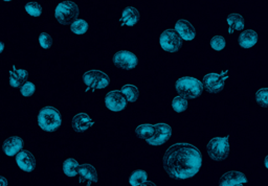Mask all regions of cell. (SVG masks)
I'll return each mask as SVG.
<instances>
[{"mask_svg": "<svg viewBox=\"0 0 268 186\" xmlns=\"http://www.w3.org/2000/svg\"><path fill=\"white\" fill-rule=\"evenodd\" d=\"M0 44H2V50H0V51H2V52H3V51L5 50V43H4L3 41H2V42H0Z\"/></svg>", "mask_w": 268, "mask_h": 186, "instance_id": "836d02e7", "label": "cell"}, {"mask_svg": "<svg viewBox=\"0 0 268 186\" xmlns=\"http://www.w3.org/2000/svg\"><path fill=\"white\" fill-rule=\"evenodd\" d=\"M148 174L142 171L137 170L129 178V184L132 186H138V185H148Z\"/></svg>", "mask_w": 268, "mask_h": 186, "instance_id": "d4e9b609", "label": "cell"}, {"mask_svg": "<svg viewBox=\"0 0 268 186\" xmlns=\"http://www.w3.org/2000/svg\"><path fill=\"white\" fill-rule=\"evenodd\" d=\"M24 11L29 16H32L34 18H37V17H40L42 14V7L38 3L31 2L24 6Z\"/></svg>", "mask_w": 268, "mask_h": 186, "instance_id": "4316f807", "label": "cell"}, {"mask_svg": "<svg viewBox=\"0 0 268 186\" xmlns=\"http://www.w3.org/2000/svg\"><path fill=\"white\" fill-rule=\"evenodd\" d=\"M264 165H265V167H266V169L268 170V155L265 157V159H264Z\"/></svg>", "mask_w": 268, "mask_h": 186, "instance_id": "d6a6232c", "label": "cell"}, {"mask_svg": "<svg viewBox=\"0 0 268 186\" xmlns=\"http://www.w3.org/2000/svg\"><path fill=\"white\" fill-rule=\"evenodd\" d=\"M121 91L123 92V95L126 97V99L128 100V102L130 103H134L137 101L138 99V88L137 86L133 85V84H125L122 88Z\"/></svg>", "mask_w": 268, "mask_h": 186, "instance_id": "cb8c5ba5", "label": "cell"}, {"mask_svg": "<svg viewBox=\"0 0 268 186\" xmlns=\"http://www.w3.org/2000/svg\"><path fill=\"white\" fill-rule=\"evenodd\" d=\"M174 28L177 32V34L181 36V38L184 41H192L195 39L196 37V30L193 26V24L185 19H181L175 22Z\"/></svg>", "mask_w": 268, "mask_h": 186, "instance_id": "4fadbf2b", "label": "cell"}, {"mask_svg": "<svg viewBox=\"0 0 268 186\" xmlns=\"http://www.w3.org/2000/svg\"><path fill=\"white\" fill-rule=\"evenodd\" d=\"M0 184H2L3 186H6V185L9 184V182L4 177H2V178H0Z\"/></svg>", "mask_w": 268, "mask_h": 186, "instance_id": "1f68e13d", "label": "cell"}, {"mask_svg": "<svg viewBox=\"0 0 268 186\" xmlns=\"http://www.w3.org/2000/svg\"><path fill=\"white\" fill-rule=\"evenodd\" d=\"M80 10L76 3L69 2H62L59 5H57L55 9V17L59 23L62 25L71 24L74 21L78 19Z\"/></svg>", "mask_w": 268, "mask_h": 186, "instance_id": "5b68a950", "label": "cell"}, {"mask_svg": "<svg viewBox=\"0 0 268 186\" xmlns=\"http://www.w3.org/2000/svg\"><path fill=\"white\" fill-rule=\"evenodd\" d=\"M70 29L75 35L82 36V35L87 33V30H88V23H87L86 20L81 19V18H80V19H77L76 21H74L73 23L70 24Z\"/></svg>", "mask_w": 268, "mask_h": 186, "instance_id": "484cf974", "label": "cell"}, {"mask_svg": "<svg viewBox=\"0 0 268 186\" xmlns=\"http://www.w3.org/2000/svg\"><path fill=\"white\" fill-rule=\"evenodd\" d=\"M238 42L239 45L244 49L252 48L258 42V34L254 29H246L240 34Z\"/></svg>", "mask_w": 268, "mask_h": 186, "instance_id": "ac0fdd59", "label": "cell"}, {"mask_svg": "<svg viewBox=\"0 0 268 186\" xmlns=\"http://www.w3.org/2000/svg\"><path fill=\"white\" fill-rule=\"evenodd\" d=\"M135 132L137 136L145 140L152 146L162 145L167 142L172 135V128L169 123H141L136 127Z\"/></svg>", "mask_w": 268, "mask_h": 186, "instance_id": "7a4b0ae2", "label": "cell"}, {"mask_svg": "<svg viewBox=\"0 0 268 186\" xmlns=\"http://www.w3.org/2000/svg\"><path fill=\"white\" fill-rule=\"evenodd\" d=\"M39 45L43 48V49H48L51 47L52 45V38L47 34V33H42L39 36V39H38Z\"/></svg>", "mask_w": 268, "mask_h": 186, "instance_id": "4dcf8cb0", "label": "cell"}, {"mask_svg": "<svg viewBox=\"0 0 268 186\" xmlns=\"http://www.w3.org/2000/svg\"><path fill=\"white\" fill-rule=\"evenodd\" d=\"M128 100L121 90H112L105 97V105L112 112H121L127 107Z\"/></svg>", "mask_w": 268, "mask_h": 186, "instance_id": "30bf717a", "label": "cell"}, {"mask_svg": "<svg viewBox=\"0 0 268 186\" xmlns=\"http://www.w3.org/2000/svg\"><path fill=\"white\" fill-rule=\"evenodd\" d=\"M79 175L88 182V184H91L92 182H97L98 180V172L97 169L93 164H81L80 170H79Z\"/></svg>", "mask_w": 268, "mask_h": 186, "instance_id": "7402d4cb", "label": "cell"}, {"mask_svg": "<svg viewBox=\"0 0 268 186\" xmlns=\"http://www.w3.org/2000/svg\"><path fill=\"white\" fill-rule=\"evenodd\" d=\"M22 146H23V139L21 137L11 136L4 141L3 150L7 156L13 157L21 151Z\"/></svg>", "mask_w": 268, "mask_h": 186, "instance_id": "9a60e30c", "label": "cell"}, {"mask_svg": "<svg viewBox=\"0 0 268 186\" xmlns=\"http://www.w3.org/2000/svg\"><path fill=\"white\" fill-rule=\"evenodd\" d=\"M5 3H9V2H12V0H4Z\"/></svg>", "mask_w": 268, "mask_h": 186, "instance_id": "e575fe53", "label": "cell"}, {"mask_svg": "<svg viewBox=\"0 0 268 186\" xmlns=\"http://www.w3.org/2000/svg\"><path fill=\"white\" fill-rule=\"evenodd\" d=\"M226 22L228 24V33L229 34H233V33L238 32V30H242L245 26L243 17L237 13L229 14L226 18Z\"/></svg>", "mask_w": 268, "mask_h": 186, "instance_id": "ffe728a7", "label": "cell"}, {"mask_svg": "<svg viewBox=\"0 0 268 186\" xmlns=\"http://www.w3.org/2000/svg\"><path fill=\"white\" fill-rule=\"evenodd\" d=\"M256 101L261 106H268V88H261L256 93Z\"/></svg>", "mask_w": 268, "mask_h": 186, "instance_id": "f546056e", "label": "cell"}, {"mask_svg": "<svg viewBox=\"0 0 268 186\" xmlns=\"http://www.w3.org/2000/svg\"><path fill=\"white\" fill-rule=\"evenodd\" d=\"M93 118L85 112L77 113L71 120V126L77 132H86L94 126Z\"/></svg>", "mask_w": 268, "mask_h": 186, "instance_id": "2e32d148", "label": "cell"}, {"mask_svg": "<svg viewBox=\"0 0 268 186\" xmlns=\"http://www.w3.org/2000/svg\"><path fill=\"white\" fill-rule=\"evenodd\" d=\"M203 87V83L194 77H184L175 82L176 91L190 100L201 96Z\"/></svg>", "mask_w": 268, "mask_h": 186, "instance_id": "277c9868", "label": "cell"}, {"mask_svg": "<svg viewBox=\"0 0 268 186\" xmlns=\"http://www.w3.org/2000/svg\"><path fill=\"white\" fill-rule=\"evenodd\" d=\"M16 164L23 172H33L36 167L35 156L29 151H20L16 156Z\"/></svg>", "mask_w": 268, "mask_h": 186, "instance_id": "5bb4252c", "label": "cell"}, {"mask_svg": "<svg viewBox=\"0 0 268 186\" xmlns=\"http://www.w3.org/2000/svg\"><path fill=\"white\" fill-rule=\"evenodd\" d=\"M211 47L214 49V50H216V51H221L225 48L226 46V41L224 39V37L222 36H214L213 38L211 39Z\"/></svg>", "mask_w": 268, "mask_h": 186, "instance_id": "83f0119b", "label": "cell"}, {"mask_svg": "<svg viewBox=\"0 0 268 186\" xmlns=\"http://www.w3.org/2000/svg\"><path fill=\"white\" fill-rule=\"evenodd\" d=\"M36 91V86L33 82L31 81H26L22 84V86L20 87V95L22 97H31L34 95V92Z\"/></svg>", "mask_w": 268, "mask_h": 186, "instance_id": "f1b7e54d", "label": "cell"}, {"mask_svg": "<svg viewBox=\"0 0 268 186\" xmlns=\"http://www.w3.org/2000/svg\"><path fill=\"white\" fill-rule=\"evenodd\" d=\"M38 126L46 132H53L61 126L62 117L59 111L51 106L44 107L40 110L37 117Z\"/></svg>", "mask_w": 268, "mask_h": 186, "instance_id": "3957f363", "label": "cell"}, {"mask_svg": "<svg viewBox=\"0 0 268 186\" xmlns=\"http://www.w3.org/2000/svg\"><path fill=\"white\" fill-rule=\"evenodd\" d=\"M229 140L228 137H213L206 145L209 156L215 161L223 160L229 153Z\"/></svg>", "mask_w": 268, "mask_h": 186, "instance_id": "8992f818", "label": "cell"}, {"mask_svg": "<svg viewBox=\"0 0 268 186\" xmlns=\"http://www.w3.org/2000/svg\"><path fill=\"white\" fill-rule=\"evenodd\" d=\"M189 101L188 98H186L183 95H178L173 98L172 100V109L175 111L176 113H183L188 109Z\"/></svg>", "mask_w": 268, "mask_h": 186, "instance_id": "603a6c76", "label": "cell"}, {"mask_svg": "<svg viewBox=\"0 0 268 186\" xmlns=\"http://www.w3.org/2000/svg\"><path fill=\"white\" fill-rule=\"evenodd\" d=\"M183 44V39L175 29H166L159 37V45L164 51L176 52L180 50Z\"/></svg>", "mask_w": 268, "mask_h": 186, "instance_id": "ba28073f", "label": "cell"}, {"mask_svg": "<svg viewBox=\"0 0 268 186\" xmlns=\"http://www.w3.org/2000/svg\"><path fill=\"white\" fill-rule=\"evenodd\" d=\"M80 166H81V164L77 159L67 158L66 160H64V162L62 164V170H63V173L67 177L74 178V177L78 176Z\"/></svg>", "mask_w": 268, "mask_h": 186, "instance_id": "44dd1931", "label": "cell"}, {"mask_svg": "<svg viewBox=\"0 0 268 186\" xmlns=\"http://www.w3.org/2000/svg\"><path fill=\"white\" fill-rule=\"evenodd\" d=\"M28 78V72L26 69L22 67L12 66L10 70V85L13 88H18L22 86L24 82H26Z\"/></svg>", "mask_w": 268, "mask_h": 186, "instance_id": "e0dca14e", "label": "cell"}, {"mask_svg": "<svg viewBox=\"0 0 268 186\" xmlns=\"http://www.w3.org/2000/svg\"><path fill=\"white\" fill-rule=\"evenodd\" d=\"M83 82L89 89H105L109 86L110 78L108 74L101 70L92 69L83 74Z\"/></svg>", "mask_w": 268, "mask_h": 186, "instance_id": "52a82bcc", "label": "cell"}, {"mask_svg": "<svg viewBox=\"0 0 268 186\" xmlns=\"http://www.w3.org/2000/svg\"><path fill=\"white\" fill-rule=\"evenodd\" d=\"M113 64L121 69H133L137 66L138 59L136 54L129 50H120L113 55Z\"/></svg>", "mask_w": 268, "mask_h": 186, "instance_id": "8fae6325", "label": "cell"}, {"mask_svg": "<svg viewBox=\"0 0 268 186\" xmlns=\"http://www.w3.org/2000/svg\"><path fill=\"white\" fill-rule=\"evenodd\" d=\"M247 183L245 175L239 171H229L222 175L219 185L221 186H242Z\"/></svg>", "mask_w": 268, "mask_h": 186, "instance_id": "7c38bea8", "label": "cell"}, {"mask_svg": "<svg viewBox=\"0 0 268 186\" xmlns=\"http://www.w3.org/2000/svg\"><path fill=\"white\" fill-rule=\"evenodd\" d=\"M228 79V70L222 72H211L203 77L202 83L204 88L211 93L220 92L225 84V81Z\"/></svg>", "mask_w": 268, "mask_h": 186, "instance_id": "9c48e42d", "label": "cell"}, {"mask_svg": "<svg viewBox=\"0 0 268 186\" xmlns=\"http://www.w3.org/2000/svg\"><path fill=\"white\" fill-rule=\"evenodd\" d=\"M202 162L198 147L189 142H176L167 148L163 165L171 178L186 180L198 174Z\"/></svg>", "mask_w": 268, "mask_h": 186, "instance_id": "6da1fadb", "label": "cell"}, {"mask_svg": "<svg viewBox=\"0 0 268 186\" xmlns=\"http://www.w3.org/2000/svg\"><path fill=\"white\" fill-rule=\"evenodd\" d=\"M139 19L138 11L134 7H127L125 9L121 15L122 24L128 27L134 26Z\"/></svg>", "mask_w": 268, "mask_h": 186, "instance_id": "d6986e66", "label": "cell"}]
</instances>
